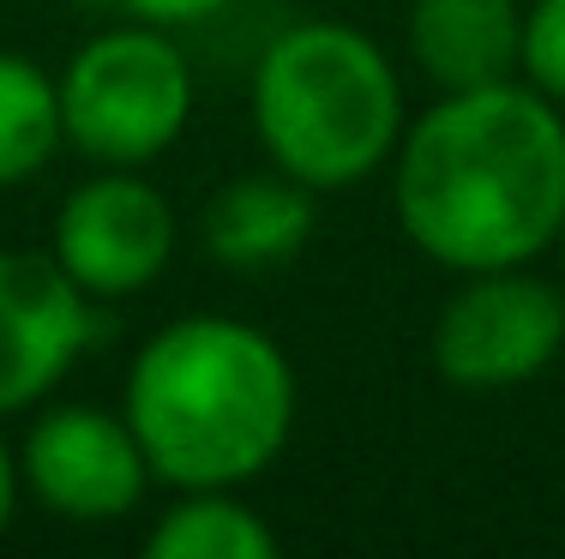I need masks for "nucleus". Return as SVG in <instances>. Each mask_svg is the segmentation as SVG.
Here are the masks:
<instances>
[{"label":"nucleus","instance_id":"f257e3e1","mask_svg":"<svg viewBox=\"0 0 565 559\" xmlns=\"http://www.w3.org/2000/svg\"><path fill=\"white\" fill-rule=\"evenodd\" d=\"M397 229L446 271L535 265L565 223V115L523 78L439 90L392 151Z\"/></svg>","mask_w":565,"mask_h":559},{"label":"nucleus","instance_id":"f03ea898","mask_svg":"<svg viewBox=\"0 0 565 559\" xmlns=\"http://www.w3.org/2000/svg\"><path fill=\"white\" fill-rule=\"evenodd\" d=\"M120 416L151 475L181 487H247L295 433V367L277 337L228 313H186L145 337Z\"/></svg>","mask_w":565,"mask_h":559},{"label":"nucleus","instance_id":"7ed1b4c3","mask_svg":"<svg viewBox=\"0 0 565 559\" xmlns=\"http://www.w3.org/2000/svg\"><path fill=\"white\" fill-rule=\"evenodd\" d=\"M403 127L409 115L392 55L343 19L289 24L253 66V132L265 163L313 193L373 181Z\"/></svg>","mask_w":565,"mask_h":559},{"label":"nucleus","instance_id":"20e7f679","mask_svg":"<svg viewBox=\"0 0 565 559\" xmlns=\"http://www.w3.org/2000/svg\"><path fill=\"white\" fill-rule=\"evenodd\" d=\"M61 90V132L97 169H145L193 121V66L163 24L103 31L73 49Z\"/></svg>","mask_w":565,"mask_h":559},{"label":"nucleus","instance_id":"39448f33","mask_svg":"<svg viewBox=\"0 0 565 559\" xmlns=\"http://www.w3.org/2000/svg\"><path fill=\"white\" fill-rule=\"evenodd\" d=\"M565 350V283L530 265L469 271L434 319V367L457 391H511L542 379Z\"/></svg>","mask_w":565,"mask_h":559},{"label":"nucleus","instance_id":"423d86ee","mask_svg":"<svg viewBox=\"0 0 565 559\" xmlns=\"http://www.w3.org/2000/svg\"><path fill=\"white\" fill-rule=\"evenodd\" d=\"M151 458L120 409L55 404L19 445V487L66 524H120L151 487Z\"/></svg>","mask_w":565,"mask_h":559},{"label":"nucleus","instance_id":"0eeeda50","mask_svg":"<svg viewBox=\"0 0 565 559\" xmlns=\"http://www.w3.org/2000/svg\"><path fill=\"white\" fill-rule=\"evenodd\" d=\"M174 235V205L139 169H97L61 198L49 252L90 301H127L169 271Z\"/></svg>","mask_w":565,"mask_h":559},{"label":"nucleus","instance_id":"6e6552de","mask_svg":"<svg viewBox=\"0 0 565 559\" xmlns=\"http://www.w3.org/2000/svg\"><path fill=\"white\" fill-rule=\"evenodd\" d=\"M97 337V301L55 252L0 247V416H24Z\"/></svg>","mask_w":565,"mask_h":559},{"label":"nucleus","instance_id":"1a4fd4ad","mask_svg":"<svg viewBox=\"0 0 565 559\" xmlns=\"http://www.w3.org/2000/svg\"><path fill=\"white\" fill-rule=\"evenodd\" d=\"M313 186L289 181L282 169H259V175H235L223 181L217 193L199 211V241L223 265V271L241 277H265L282 271V265L301 259V247L313 241Z\"/></svg>","mask_w":565,"mask_h":559},{"label":"nucleus","instance_id":"9d476101","mask_svg":"<svg viewBox=\"0 0 565 559\" xmlns=\"http://www.w3.org/2000/svg\"><path fill=\"white\" fill-rule=\"evenodd\" d=\"M409 55L434 90L523 78V0H409Z\"/></svg>","mask_w":565,"mask_h":559},{"label":"nucleus","instance_id":"9b49d317","mask_svg":"<svg viewBox=\"0 0 565 559\" xmlns=\"http://www.w3.org/2000/svg\"><path fill=\"white\" fill-rule=\"evenodd\" d=\"M151 559H271L277 529L241 499V487H181V499L145 536Z\"/></svg>","mask_w":565,"mask_h":559},{"label":"nucleus","instance_id":"f8f14e48","mask_svg":"<svg viewBox=\"0 0 565 559\" xmlns=\"http://www.w3.org/2000/svg\"><path fill=\"white\" fill-rule=\"evenodd\" d=\"M61 144L66 132H61L55 73H43L31 55L0 49V193L36 181L55 163Z\"/></svg>","mask_w":565,"mask_h":559},{"label":"nucleus","instance_id":"ddd939ff","mask_svg":"<svg viewBox=\"0 0 565 559\" xmlns=\"http://www.w3.org/2000/svg\"><path fill=\"white\" fill-rule=\"evenodd\" d=\"M523 85H535L565 109V0L523 7Z\"/></svg>","mask_w":565,"mask_h":559},{"label":"nucleus","instance_id":"4468645a","mask_svg":"<svg viewBox=\"0 0 565 559\" xmlns=\"http://www.w3.org/2000/svg\"><path fill=\"white\" fill-rule=\"evenodd\" d=\"M139 24H163V31H186V24L217 19L228 0H120Z\"/></svg>","mask_w":565,"mask_h":559},{"label":"nucleus","instance_id":"2eb2a0df","mask_svg":"<svg viewBox=\"0 0 565 559\" xmlns=\"http://www.w3.org/2000/svg\"><path fill=\"white\" fill-rule=\"evenodd\" d=\"M12 505H19V451L0 439V536L12 524Z\"/></svg>","mask_w":565,"mask_h":559},{"label":"nucleus","instance_id":"dca6fc26","mask_svg":"<svg viewBox=\"0 0 565 559\" xmlns=\"http://www.w3.org/2000/svg\"><path fill=\"white\" fill-rule=\"evenodd\" d=\"M554 247H559V271H565V223H559V241Z\"/></svg>","mask_w":565,"mask_h":559}]
</instances>
